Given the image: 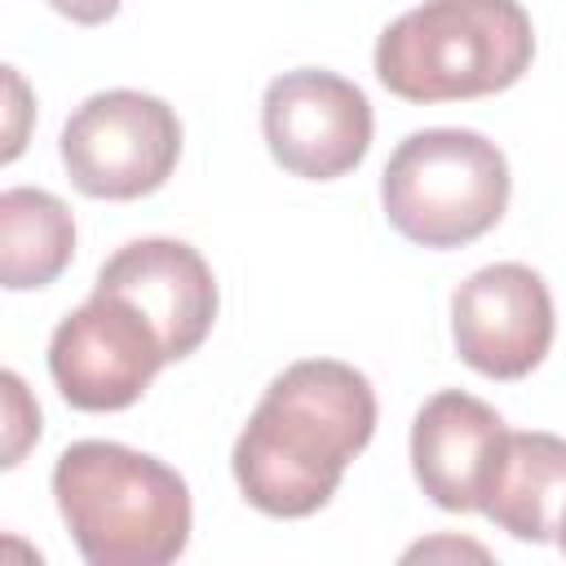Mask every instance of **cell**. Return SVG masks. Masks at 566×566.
Returning <instances> with one entry per match:
<instances>
[{
	"mask_svg": "<svg viewBox=\"0 0 566 566\" xmlns=\"http://www.w3.org/2000/svg\"><path fill=\"white\" fill-rule=\"evenodd\" d=\"M177 159V111L137 88L93 93L62 128L66 177L88 199H142L172 177Z\"/></svg>",
	"mask_w": 566,
	"mask_h": 566,
	"instance_id": "obj_5",
	"label": "cell"
},
{
	"mask_svg": "<svg viewBox=\"0 0 566 566\" xmlns=\"http://www.w3.org/2000/svg\"><path fill=\"white\" fill-rule=\"evenodd\" d=\"M509 159L473 128H424L398 142L380 177L389 226L420 248H464L509 208Z\"/></svg>",
	"mask_w": 566,
	"mask_h": 566,
	"instance_id": "obj_4",
	"label": "cell"
},
{
	"mask_svg": "<svg viewBox=\"0 0 566 566\" xmlns=\"http://www.w3.org/2000/svg\"><path fill=\"white\" fill-rule=\"evenodd\" d=\"M376 433V394L336 358L292 363L270 380L234 442V482L265 517L318 513Z\"/></svg>",
	"mask_w": 566,
	"mask_h": 566,
	"instance_id": "obj_1",
	"label": "cell"
},
{
	"mask_svg": "<svg viewBox=\"0 0 566 566\" xmlns=\"http://www.w3.org/2000/svg\"><path fill=\"white\" fill-rule=\"evenodd\" d=\"M535 57L517 0H424L376 40V80L402 102H469L513 88Z\"/></svg>",
	"mask_w": 566,
	"mask_h": 566,
	"instance_id": "obj_3",
	"label": "cell"
},
{
	"mask_svg": "<svg viewBox=\"0 0 566 566\" xmlns=\"http://www.w3.org/2000/svg\"><path fill=\"white\" fill-rule=\"evenodd\" d=\"M557 544H562V553H566V526H562V531H557Z\"/></svg>",
	"mask_w": 566,
	"mask_h": 566,
	"instance_id": "obj_15",
	"label": "cell"
},
{
	"mask_svg": "<svg viewBox=\"0 0 566 566\" xmlns=\"http://www.w3.org/2000/svg\"><path fill=\"white\" fill-rule=\"evenodd\" d=\"M62 18H71V22H80V27H102L106 18H115V9H119V0H49Z\"/></svg>",
	"mask_w": 566,
	"mask_h": 566,
	"instance_id": "obj_14",
	"label": "cell"
},
{
	"mask_svg": "<svg viewBox=\"0 0 566 566\" xmlns=\"http://www.w3.org/2000/svg\"><path fill=\"white\" fill-rule=\"evenodd\" d=\"M75 256V217L71 208L31 186L0 195V283L9 292L53 283Z\"/></svg>",
	"mask_w": 566,
	"mask_h": 566,
	"instance_id": "obj_12",
	"label": "cell"
},
{
	"mask_svg": "<svg viewBox=\"0 0 566 566\" xmlns=\"http://www.w3.org/2000/svg\"><path fill=\"white\" fill-rule=\"evenodd\" d=\"M164 363L172 358L150 318L102 287H93V296L80 310H71L49 340L53 385L75 411L133 407Z\"/></svg>",
	"mask_w": 566,
	"mask_h": 566,
	"instance_id": "obj_6",
	"label": "cell"
},
{
	"mask_svg": "<svg viewBox=\"0 0 566 566\" xmlns=\"http://www.w3.org/2000/svg\"><path fill=\"white\" fill-rule=\"evenodd\" d=\"M97 287L150 318L168 358H190L217 323V279L181 239H133L102 270Z\"/></svg>",
	"mask_w": 566,
	"mask_h": 566,
	"instance_id": "obj_9",
	"label": "cell"
},
{
	"mask_svg": "<svg viewBox=\"0 0 566 566\" xmlns=\"http://www.w3.org/2000/svg\"><path fill=\"white\" fill-rule=\"evenodd\" d=\"M504 420L464 389L433 394L411 424V473L447 513H482L486 482L504 451Z\"/></svg>",
	"mask_w": 566,
	"mask_h": 566,
	"instance_id": "obj_10",
	"label": "cell"
},
{
	"mask_svg": "<svg viewBox=\"0 0 566 566\" xmlns=\"http://www.w3.org/2000/svg\"><path fill=\"white\" fill-rule=\"evenodd\" d=\"M53 500L93 566H164L190 539L181 473L124 442H71L53 464Z\"/></svg>",
	"mask_w": 566,
	"mask_h": 566,
	"instance_id": "obj_2",
	"label": "cell"
},
{
	"mask_svg": "<svg viewBox=\"0 0 566 566\" xmlns=\"http://www.w3.org/2000/svg\"><path fill=\"white\" fill-rule=\"evenodd\" d=\"M261 133L279 168L305 181H332L363 164L371 146V102L336 71H283L265 84Z\"/></svg>",
	"mask_w": 566,
	"mask_h": 566,
	"instance_id": "obj_7",
	"label": "cell"
},
{
	"mask_svg": "<svg viewBox=\"0 0 566 566\" xmlns=\"http://www.w3.org/2000/svg\"><path fill=\"white\" fill-rule=\"evenodd\" d=\"M482 513L513 539L548 544L566 526V438L509 433L482 495Z\"/></svg>",
	"mask_w": 566,
	"mask_h": 566,
	"instance_id": "obj_11",
	"label": "cell"
},
{
	"mask_svg": "<svg viewBox=\"0 0 566 566\" xmlns=\"http://www.w3.org/2000/svg\"><path fill=\"white\" fill-rule=\"evenodd\" d=\"M0 385H4V464H18L22 451L40 438V411L13 371H4Z\"/></svg>",
	"mask_w": 566,
	"mask_h": 566,
	"instance_id": "obj_13",
	"label": "cell"
},
{
	"mask_svg": "<svg viewBox=\"0 0 566 566\" xmlns=\"http://www.w3.org/2000/svg\"><path fill=\"white\" fill-rule=\"evenodd\" d=\"M553 327L548 283L517 261L473 270L451 296L455 354L491 380L531 376L553 345Z\"/></svg>",
	"mask_w": 566,
	"mask_h": 566,
	"instance_id": "obj_8",
	"label": "cell"
}]
</instances>
